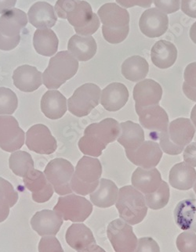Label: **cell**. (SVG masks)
<instances>
[{"mask_svg": "<svg viewBox=\"0 0 196 252\" xmlns=\"http://www.w3.org/2000/svg\"><path fill=\"white\" fill-rule=\"evenodd\" d=\"M120 133V125L116 119H105L87 126L84 136L79 140V150L89 157L98 158L108 143L116 141Z\"/></svg>", "mask_w": 196, "mask_h": 252, "instance_id": "cell-1", "label": "cell"}, {"mask_svg": "<svg viewBox=\"0 0 196 252\" xmlns=\"http://www.w3.org/2000/svg\"><path fill=\"white\" fill-rule=\"evenodd\" d=\"M102 25V34L111 44H119L128 36L130 32V14L125 8L114 2L104 4L98 10Z\"/></svg>", "mask_w": 196, "mask_h": 252, "instance_id": "cell-2", "label": "cell"}, {"mask_svg": "<svg viewBox=\"0 0 196 252\" xmlns=\"http://www.w3.org/2000/svg\"><path fill=\"white\" fill-rule=\"evenodd\" d=\"M79 70V62L68 51L59 52L49 62L42 73V83L49 90H57L73 78Z\"/></svg>", "mask_w": 196, "mask_h": 252, "instance_id": "cell-3", "label": "cell"}, {"mask_svg": "<svg viewBox=\"0 0 196 252\" xmlns=\"http://www.w3.org/2000/svg\"><path fill=\"white\" fill-rule=\"evenodd\" d=\"M116 206L120 218L130 225L140 223L148 213L144 195L133 186H126L119 189Z\"/></svg>", "mask_w": 196, "mask_h": 252, "instance_id": "cell-4", "label": "cell"}, {"mask_svg": "<svg viewBox=\"0 0 196 252\" xmlns=\"http://www.w3.org/2000/svg\"><path fill=\"white\" fill-rule=\"evenodd\" d=\"M102 175V165L96 158L83 156L75 167L73 176L71 177V190L76 194H91L99 185Z\"/></svg>", "mask_w": 196, "mask_h": 252, "instance_id": "cell-5", "label": "cell"}, {"mask_svg": "<svg viewBox=\"0 0 196 252\" xmlns=\"http://www.w3.org/2000/svg\"><path fill=\"white\" fill-rule=\"evenodd\" d=\"M29 19L23 10L13 8L0 17V50L10 51L19 45L21 32Z\"/></svg>", "mask_w": 196, "mask_h": 252, "instance_id": "cell-6", "label": "cell"}, {"mask_svg": "<svg viewBox=\"0 0 196 252\" xmlns=\"http://www.w3.org/2000/svg\"><path fill=\"white\" fill-rule=\"evenodd\" d=\"M54 212L65 221L83 222L91 216L93 205L87 198L71 193L59 197Z\"/></svg>", "mask_w": 196, "mask_h": 252, "instance_id": "cell-7", "label": "cell"}, {"mask_svg": "<svg viewBox=\"0 0 196 252\" xmlns=\"http://www.w3.org/2000/svg\"><path fill=\"white\" fill-rule=\"evenodd\" d=\"M100 89L94 83H86L75 90L67 100V107L75 116L82 118L91 114L100 102Z\"/></svg>", "mask_w": 196, "mask_h": 252, "instance_id": "cell-8", "label": "cell"}, {"mask_svg": "<svg viewBox=\"0 0 196 252\" xmlns=\"http://www.w3.org/2000/svg\"><path fill=\"white\" fill-rule=\"evenodd\" d=\"M74 172L75 168L70 161L56 158L47 164L44 175L58 194L67 195L72 193L70 183Z\"/></svg>", "mask_w": 196, "mask_h": 252, "instance_id": "cell-9", "label": "cell"}, {"mask_svg": "<svg viewBox=\"0 0 196 252\" xmlns=\"http://www.w3.org/2000/svg\"><path fill=\"white\" fill-rule=\"evenodd\" d=\"M66 19L81 36L95 34L100 27V19L93 12L91 4L86 1L79 0Z\"/></svg>", "mask_w": 196, "mask_h": 252, "instance_id": "cell-10", "label": "cell"}, {"mask_svg": "<svg viewBox=\"0 0 196 252\" xmlns=\"http://www.w3.org/2000/svg\"><path fill=\"white\" fill-rule=\"evenodd\" d=\"M107 236L116 252H134L137 245V236L133 227L122 219L108 224Z\"/></svg>", "mask_w": 196, "mask_h": 252, "instance_id": "cell-11", "label": "cell"}, {"mask_svg": "<svg viewBox=\"0 0 196 252\" xmlns=\"http://www.w3.org/2000/svg\"><path fill=\"white\" fill-rule=\"evenodd\" d=\"M25 134L15 118L10 115L0 116V148L14 153L23 147Z\"/></svg>", "mask_w": 196, "mask_h": 252, "instance_id": "cell-12", "label": "cell"}, {"mask_svg": "<svg viewBox=\"0 0 196 252\" xmlns=\"http://www.w3.org/2000/svg\"><path fill=\"white\" fill-rule=\"evenodd\" d=\"M25 143L30 151L39 155H52L58 148V143L47 126L37 124L26 132Z\"/></svg>", "mask_w": 196, "mask_h": 252, "instance_id": "cell-13", "label": "cell"}, {"mask_svg": "<svg viewBox=\"0 0 196 252\" xmlns=\"http://www.w3.org/2000/svg\"><path fill=\"white\" fill-rule=\"evenodd\" d=\"M127 158L131 162L145 169L156 168L162 157L163 151L160 144L155 141H144L134 151H126Z\"/></svg>", "mask_w": 196, "mask_h": 252, "instance_id": "cell-14", "label": "cell"}, {"mask_svg": "<svg viewBox=\"0 0 196 252\" xmlns=\"http://www.w3.org/2000/svg\"><path fill=\"white\" fill-rule=\"evenodd\" d=\"M140 31L148 38H158L165 34L169 27L168 16L157 8L145 10L139 21Z\"/></svg>", "mask_w": 196, "mask_h": 252, "instance_id": "cell-15", "label": "cell"}, {"mask_svg": "<svg viewBox=\"0 0 196 252\" xmlns=\"http://www.w3.org/2000/svg\"><path fill=\"white\" fill-rule=\"evenodd\" d=\"M25 187L31 191L33 201L42 204L47 202L54 194V188L43 172L33 169L23 178Z\"/></svg>", "mask_w": 196, "mask_h": 252, "instance_id": "cell-16", "label": "cell"}, {"mask_svg": "<svg viewBox=\"0 0 196 252\" xmlns=\"http://www.w3.org/2000/svg\"><path fill=\"white\" fill-rule=\"evenodd\" d=\"M133 95L135 109L157 105L163 96V89L156 81L144 79L135 86Z\"/></svg>", "mask_w": 196, "mask_h": 252, "instance_id": "cell-17", "label": "cell"}, {"mask_svg": "<svg viewBox=\"0 0 196 252\" xmlns=\"http://www.w3.org/2000/svg\"><path fill=\"white\" fill-rule=\"evenodd\" d=\"M135 110L139 116L140 124L144 128L154 132H163L168 129L169 117L159 104Z\"/></svg>", "mask_w": 196, "mask_h": 252, "instance_id": "cell-18", "label": "cell"}, {"mask_svg": "<svg viewBox=\"0 0 196 252\" xmlns=\"http://www.w3.org/2000/svg\"><path fill=\"white\" fill-rule=\"evenodd\" d=\"M129 99V91L125 85L113 82L102 90L100 103L104 109L114 112L122 109Z\"/></svg>", "mask_w": 196, "mask_h": 252, "instance_id": "cell-19", "label": "cell"}, {"mask_svg": "<svg viewBox=\"0 0 196 252\" xmlns=\"http://www.w3.org/2000/svg\"><path fill=\"white\" fill-rule=\"evenodd\" d=\"M64 220L54 211L37 212L32 218V228L39 236H55L62 227Z\"/></svg>", "mask_w": 196, "mask_h": 252, "instance_id": "cell-20", "label": "cell"}, {"mask_svg": "<svg viewBox=\"0 0 196 252\" xmlns=\"http://www.w3.org/2000/svg\"><path fill=\"white\" fill-rule=\"evenodd\" d=\"M13 81L14 86L22 92H34L42 86V74L35 67L22 65L14 71Z\"/></svg>", "mask_w": 196, "mask_h": 252, "instance_id": "cell-21", "label": "cell"}, {"mask_svg": "<svg viewBox=\"0 0 196 252\" xmlns=\"http://www.w3.org/2000/svg\"><path fill=\"white\" fill-rule=\"evenodd\" d=\"M196 128L190 119L179 118L169 123L167 134L169 141L173 145L185 149L193 140Z\"/></svg>", "mask_w": 196, "mask_h": 252, "instance_id": "cell-22", "label": "cell"}, {"mask_svg": "<svg viewBox=\"0 0 196 252\" xmlns=\"http://www.w3.org/2000/svg\"><path fill=\"white\" fill-rule=\"evenodd\" d=\"M28 19L37 29H45L54 27L58 17L52 5L46 2H37L29 9Z\"/></svg>", "mask_w": 196, "mask_h": 252, "instance_id": "cell-23", "label": "cell"}, {"mask_svg": "<svg viewBox=\"0 0 196 252\" xmlns=\"http://www.w3.org/2000/svg\"><path fill=\"white\" fill-rule=\"evenodd\" d=\"M162 182L161 174L156 168L145 169L138 167L131 177L133 188L145 195L154 193L160 188Z\"/></svg>", "mask_w": 196, "mask_h": 252, "instance_id": "cell-24", "label": "cell"}, {"mask_svg": "<svg viewBox=\"0 0 196 252\" xmlns=\"http://www.w3.org/2000/svg\"><path fill=\"white\" fill-rule=\"evenodd\" d=\"M67 99L57 90H49L41 99V111L51 120L61 119L67 111Z\"/></svg>", "mask_w": 196, "mask_h": 252, "instance_id": "cell-25", "label": "cell"}, {"mask_svg": "<svg viewBox=\"0 0 196 252\" xmlns=\"http://www.w3.org/2000/svg\"><path fill=\"white\" fill-rule=\"evenodd\" d=\"M67 50L78 62H88L96 54L98 46L91 35L81 36L75 34L68 41Z\"/></svg>", "mask_w": 196, "mask_h": 252, "instance_id": "cell-26", "label": "cell"}, {"mask_svg": "<svg viewBox=\"0 0 196 252\" xmlns=\"http://www.w3.org/2000/svg\"><path fill=\"white\" fill-rule=\"evenodd\" d=\"M65 239L67 245L78 252H82L96 243L91 229L82 222L71 224L67 228Z\"/></svg>", "mask_w": 196, "mask_h": 252, "instance_id": "cell-27", "label": "cell"}, {"mask_svg": "<svg viewBox=\"0 0 196 252\" xmlns=\"http://www.w3.org/2000/svg\"><path fill=\"white\" fill-rule=\"evenodd\" d=\"M151 58L152 63L159 68H169L177 61V47L169 41H158L152 46Z\"/></svg>", "mask_w": 196, "mask_h": 252, "instance_id": "cell-28", "label": "cell"}, {"mask_svg": "<svg viewBox=\"0 0 196 252\" xmlns=\"http://www.w3.org/2000/svg\"><path fill=\"white\" fill-rule=\"evenodd\" d=\"M119 189L112 180L100 179L97 189L90 195L91 202L100 208H107L116 205Z\"/></svg>", "mask_w": 196, "mask_h": 252, "instance_id": "cell-29", "label": "cell"}, {"mask_svg": "<svg viewBox=\"0 0 196 252\" xmlns=\"http://www.w3.org/2000/svg\"><path fill=\"white\" fill-rule=\"evenodd\" d=\"M169 184L179 190H189L196 182V171L185 162L175 164L169 175Z\"/></svg>", "mask_w": 196, "mask_h": 252, "instance_id": "cell-30", "label": "cell"}, {"mask_svg": "<svg viewBox=\"0 0 196 252\" xmlns=\"http://www.w3.org/2000/svg\"><path fill=\"white\" fill-rule=\"evenodd\" d=\"M174 220L180 229L196 232V200L186 199L180 201L174 209Z\"/></svg>", "mask_w": 196, "mask_h": 252, "instance_id": "cell-31", "label": "cell"}, {"mask_svg": "<svg viewBox=\"0 0 196 252\" xmlns=\"http://www.w3.org/2000/svg\"><path fill=\"white\" fill-rule=\"evenodd\" d=\"M120 133L117 140L125 151H134L144 142V132L142 127L131 121L122 123Z\"/></svg>", "mask_w": 196, "mask_h": 252, "instance_id": "cell-32", "label": "cell"}, {"mask_svg": "<svg viewBox=\"0 0 196 252\" xmlns=\"http://www.w3.org/2000/svg\"><path fill=\"white\" fill-rule=\"evenodd\" d=\"M58 36L50 29H37L33 37V46L38 54L52 57L58 50Z\"/></svg>", "mask_w": 196, "mask_h": 252, "instance_id": "cell-33", "label": "cell"}, {"mask_svg": "<svg viewBox=\"0 0 196 252\" xmlns=\"http://www.w3.org/2000/svg\"><path fill=\"white\" fill-rule=\"evenodd\" d=\"M149 70L146 59L140 56H132L122 64V74L127 80L138 82L144 79Z\"/></svg>", "mask_w": 196, "mask_h": 252, "instance_id": "cell-34", "label": "cell"}, {"mask_svg": "<svg viewBox=\"0 0 196 252\" xmlns=\"http://www.w3.org/2000/svg\"><path fill=\"white\" fill-rule=\"evenodd\" d=\"M18 193L10 182L0 176V223L10 214V209L18 202Z\"/></svg>", "mask_w": 196, "mask_h": 252, "instance_id": "cell-35", "label": "cell"}, {"mask_svg": "<svg viewBox=\"0 0 196 252\" xmlns=\"http://www.w3.org/2000/svg\"><path fill=\"white\" fill-rule=\"evenodd\" d=\"M9 166L16 176L24 178L29 171L34 169V160L25 151H15L10 155Z\"/></svg>", "mask_w": 196, "mask_h": 252, "instance_id": "cell-36", "label": "cell"}, {"mask_svg": "<svg viewBox=\"0 0 196 252\" xmlns=\"http://www.w3.org/2000/svg\"><path fill=\"white\" fill-rule=\"evenodd\" d=\"M144 198L147 206L152 210H160L166 206L170 198V190L167 183L162 182L157 190L145 195Z\"/></svg>", "mask_w": 196, "mask_h": 252, "instance_id": "cell-37", "label": "cell"}, {"mask_svg": "<svg viewBox=\"0 0 196 252\" xmlns=\"http://www.w3.org/2000/svg\"><path fill=\"white\" fill-rule=\"evenodd\" d=\"M18 106V99L15 93L10 89L0 87V115H12Z\"/></svg>", "mask_w": 196, "mask_h": 252, "instance_id": "cell-38", "label": "cell"}, {"mask_svg": "<svg viewBox=\"0 0 196 252\" xmlns=\"http://www.w3.org/2000/svg\"><path fill=\"white\" fill-rule=\"evenodd\" d=\"M180 252H196V234L195 232L185 231L177 237L176 241Z\"/></svg>", "mask_w": 196, "mask_h": 252, "instance_id": "cell-39", "label": "cell"}, {"mask_svg": "<svg viewBox=\"0 0 196 252\" xmlns=\"http://www.w3.org/2000/svg\"><path fill=\"white\" fill-rule=\"evenodd\" d=\"M155 133H156V136H152V137L154 138V140H156V138L159 139L160 148L164 153L169 155H178L182 153V151L185 150L173 145V143L169 141V138H168L167 130H165L163 132H155Z\"/></svg>", "mask_w": 196, "mask_h": 252, "instance_id": "cell-40", "label": "cell"}, {"mask_svg": "<svg viewBox=\"0 0 196 252\" xmlns=\"http://www.w3.org/2000/svg\"><path fill=\"white\" fill-rule=\"evenodd\" d=\"M39 252H64V250L54 236H44L39 241Z\"/></svg>", "mask_w": 196, "mask_h": 252, "instance_id": "cell-41", "label": "cell"}, {"mask_svg": "<svg viewBox=\"0 0 196 252\" xmlns=\"http://www.w3.org/2000/svg\"><path fill=\"white\" fill-rule=\"evenodd\" d=\"M79 1V0H58L54 6L55 13L60 18L66 19L67 14L73 10Z\"/></svg>", "mask_w": 196, "mask_h": 252, "instance_id": "cell-42", "label": "cell"}, {"mask_svg": "<svg viewBox=\"0 0 196 252\" xmlns=\"http://www.w3.org/2000/svg\"><path fill=\"white\" fill-rule=\"evenodd\" d=\"M157 9L165 14H170L178 11L181 8V0H153Z\"/></svg>", "mask_w": 196, "mask_h": 252, "instance_id": "cell-43", "label": "cell"}, {"mask_svg": "<svg viewBox=\"0 0 196 252\" xmlns=\"http://www.w3.org/2000/svg\"><path fill=\"white\" fill-rule=\"evenodd\" d=\"M134 252H160V248L152 237H141L137 241Z\"/></svg>", "mask_w": 196, "mask_h": 252, "instance_id": "cell-44", "label": "cell"}, {"mask_svg": "<svg viewBox=\"0 0 196 252\" xmlns=\"http://www.w3.org/2000/svg\"><path fill=\"white\" fill-rule=\"evenodd\" d=\"M184 160L187 164H189L193 168L196 167V142L189 143L186 148L184 150L183 154Z\"/></svg>", "mask_w": 196, "mask_h": 252, "instance_id": "cell-45", "label": "cell"}, {"mask_svg": "<svg viewBox=\"0 0 196 252\" xmlns=\"http://www.w3.org/2000/svg\"><path fill=\"white\" fill-rule=\"evenodd\" d=\"M185 82L191 87L196 88V62L189 63L184 73Z\"/></svg>", "mask_w": 196, "mask_h": 252, "instance_id": "cell-46", "label": "cell"}, {"mask_svg": "<svg viewBox=\"0 0 196 252\" xmlns=\"http://www.w3.org/2000/svg\"><path fill=\"white\" fill-rule=\"evenodd\" d=\"M116 2L125 9L133 7V6H140V7H150L152 6L153 0H116Z\"/></svg>", "mask_w": 196, "mask_h": 252, "instance_id": "cell-47", "label": "cell"}, {"mask_svg": "<svg viewBox=\"0 0 196 252\" xmlns=\"http://www.w3.org/2000/svg\"><path fill=\"white\" fill-rule=\"evenodd\" d=\"M181 9L187 16L196 18V0H181Z\"/></svg>", "mask_w": 196, "mask_h": 252, "instance_id": "cell-48", "label": "cell"}, {"mask_svg": "<svg viewBox=\"0 0 196 252\" xmlns=\"http://www.w3.org/2000/svg\"><path fill=\"white\" fill-rule=\"evenodd\" d=\"M17 0H0V14H2L15 6Z\"/></svg>", "mask_w": 196, "mask_h": 252, "instance_id": "cell-49", "label": "cell"}, {"mask_svg": "<svg viewBox=\"0 0 196 252\" xmlns=\"http://www.w3.org/2000/svg\"><path fill=\"white\" fill-rule=\"evenodd\" d=\"M183 92L191 100L196 102V88L191 87L189 85L184 82L183 84Z\"/></svg>", "mask_w": 196, "mask_h": 252, "instance_id": "cell-50", "label": "cell"}, {"mask_svg": "<svg viewBox=\"0 0 196 252\" xmlns=\"http://www.w3.org/2000/svg\"><path fill=\"white\" fill-rule=\"evenodd\" d=\"M80 252H106L104 249H102L101 247L97 245V243L93 244V245H90L88 248L84 249Z\"/></svg>", "mask_w": 196, "mask_h": 252, "instance_id": "cell-51", "label": "cell"}, {"mask_svg": "<svg viewBox=\"0 0 196 252\" xmlns=\"http://www.w3.org/2000/svg\"><path fill=\"white\" fill-rule=\"evenodd\" d=\"M189 35H190V38L192 39L195 44H196V22H195L192 27L190 29V32H189Z\"/></svg>", "mask_w": 196, "mask_h": 252, "instance_id": "cell-52", "label": "cell"}, {"mask_svg": "<svg viewBox=\"0 0 196 252\" xmlns=\"http://www.w3.org/2000/svg\"><path fill=\"white\" fill-rule=\"evenodd\" d=\"M191 122L193 123L195 128H196V104L191 112Z\"/></svg>", "mask_w": 196, "mask_h": 252, "instance_id": "cell-53", "label": "cell"}, {"mask_svg": "<svg viewBox=\"0 0 196 252\" xmlns=\"http://www.w3.org/2000/svg\"><path fill=\"white\" fill-rule=\"evenodd\" d=\"M193 188H194L195 193H196V184H195L194 187H193Z\"/></svg>", "mask_w": 196, "mask_h": 252, "instance_id": "cell-54", "label": "cell"}]
</instances>
